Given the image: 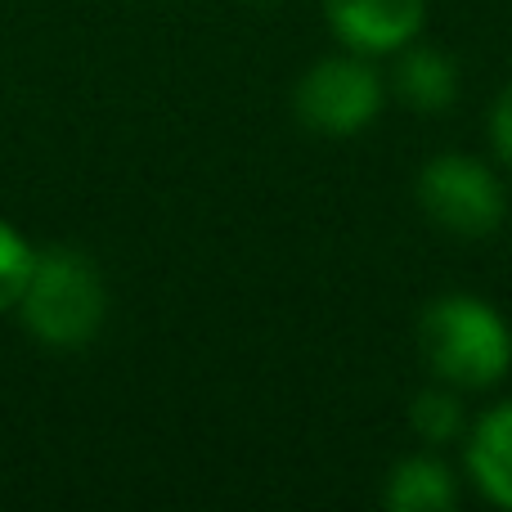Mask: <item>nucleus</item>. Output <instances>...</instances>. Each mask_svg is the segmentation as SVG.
<instances>
[{"label": "nucleus", "instance_id": "5", "mask_svg": "<svg viewBox=\"0 0 512 512\" xmlns=\"http://www.w3.org/2000/svg\"><path fill=\"white\" fill-rule=\"evenodd\" d=\"M324 18L355 54H391L423 32L427 0H324Z\"/></svg>", "mask_w": 512, "mask_h": 512}, {"label": "nucleus", "instance_id": "9", "mask_svg": "<svg viewBox=\"0 0 512 512\" xmlns=\"http://www.w3.org/2000/svg\"><path fill=\"white\" fill-rule=\"evenodd\" d=\"M414 432L423 436L427 445H445V441H454V436L463 432V405H459V396L454 391H423V396L414 400Z\"/></svg>", "mask_w": 512, "mask_h": 512}, {"label": "nucleus", "instance_id": "6", "mask_svg": "<svg viewBox=\"0 0 512 512\" xmlns=\"http://www.w3.org/2000/svg\"><path fill=\"white\" fill-rule=\"evenodd\" d=\"M468 468H472V481L481 486V495L512 512V400L490 409L472 427Z\"/></svg>", "mask_w": 512, "mask_h": 512}, {"label": "nucleus", "instance_id": "3", "mask_svg": "<svg viewBox=\"0 0 512 512\" xmlns=\"http://www.w3.org/2000/svg\"><path fill=\"white\" fill-rule=\"evenodd\" d=\"M418 203L441 230L459 239H486L504 221V185L486 162L463 158V153L427 162L418 176Z\"/></svg>", "mask_w": 512, "mask_h": 512}, {"label": "nucleus", "instance_id": "11", "mask_svg": "<svg viewBox=\"0 0 512 512\" xmlns=\"http://www.w3.org/2000/svg\"><path fill=\"white\" fill-rule=\"evenodd\" d=\"M490 140H495L499 158L512 162V86L504 90V95H499L495 113H490Z\"/></svg>", "mask_w": 512, "mask_h": 512}, {"label": "nucleus", "instance_id": "1", "mask_svg": "<svg viewBox=\"0 0 512 512\" xmlns=\"http://www.w3.org/2000/svg\"><path fill=\"white\" fill-rule=\"evenodd\" d=\"M418 346L436 378L459 391L495 387L512 364V328L495 306L468 292H450L423 310Z\"/></svg>", "mask_w": 512, "mask_h": 512}, {"label": "nucleus", "instance_id": "7", "mask_svg": "<svg viewBox=\"0 0 512 512\" xmlns=\"http://www.w3.org/2000/svg\"><path fill=\"white\" fill-rule=\"evenodd\" d=\"M391 512H450L459 504V486H454V472L441 459H400L387 472V490H382Z\"/></svg>", "mask_w": 512, "mask_h": 512}, {"label": "nucleus", "instance_id": "4", "mask_svg": "<svg viewBox=\"0 0 512 512\" xmlns=\"http://www.w3.org/2000/svg\"><path fill=\"white\" fill-rule=\"evenodd\" d=\"M378 113L382 81L364 59H324L297 86V117L319 135H355Z\"/></svg>", "mask_w": 512, "mask_h": 512}, {"label": "nucleus", "instance_id": "10", "mask_svg": "<svg viewBox=\"0 0 512 512\" xmlns=\"http://www.w3.org/2000/svg\"><path fill=\"white\" fill-rule=\"evenodd\" d=\"M32 261H36L32 243L0 216V310L18 306V297L27 288V274H32Z\"/></svg>", "mask_w": 512, "mask_h": 512}, {"label": "nucleus", "instance_id": "2", "mask_svg": "<svg viewBox=\"0 0 512 512\" xmlns=\"http://www.w3.org/2000/svg\"><path fill=\"white\" fill-rule=\"evenodd\" d=\"M18 310H23V324L36 342L59 346V351L86 346L95 342L108 315L104 274L77 248H45L32 261Z\"/></svg>", "mask_w": 512, "mask_h": 512}, {"label": "nucleus", "instance_id": "8", "mask_svg": "<svg viewBox=\"0 0 512 512\" xmlns=\"http://www.w3.org/2000/svg\"><path fill=\"white\" fill-rule=\"evenodd\" d=\"M396 95L418 113H441L459 95V72L441 50L409 41L396 63Z\"/></svg>", "mask_w": 512, "mask_h": 512}]
</instances>
